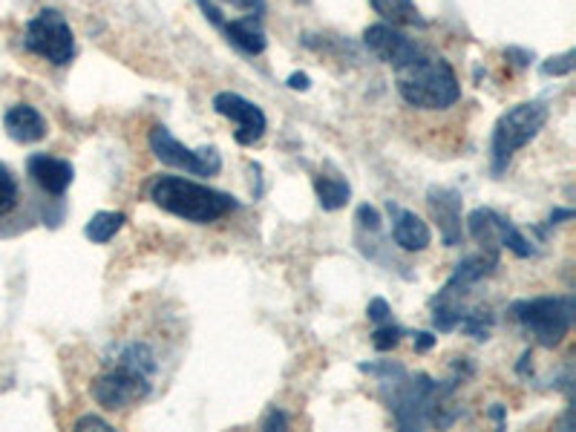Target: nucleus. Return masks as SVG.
<instances>
[{"label": "nucleus", "mask_w": 576, "mask_h": 432, "mask_svg": "<svg viewBox=\"0 0 576 432\" xmlns=\"http://www.w3.org/2000/svg\"><path fill=\"white\" fill-rule=\"evenodd\" d=\"M360 372L381 378L387 389H392L389 395V410L395 418L398 430H430V426H450L455 424V418L461 410H455L450 403V395L455 392V383L432 381L430 374L418 372L410 374L398 363H360Z\"/></svg>", "instance_id": "1"}, {"label": "nucleus", "mask_w": 576, "mask_h": 432, "mask_svg": "<svg viewBox=\"0 0 576 432\" xmlns=\"http://www.w3.org/2000/svg\"><path fill=\"white\" fill-rule=\"evenodd\" d=\"M153 374H156V354H153L151 346L127 343L124 349H119L107 372L95 378L90 395L99 407L110 412L127 410V407L151 395Z\"/></svg>", "instance_id": "2"}, {"label": "nucleus", "mask_w": 576, "mask_h": 432, "mask_svg": "<svg viewBox=\"0 0 576 432\" xmlns=\"http://www.w3.org/2000/svg\"><path fill=\"white\" fill-rule=\"evenodd\" d=\"M401 99L418 110H446L461 99V84L450 61L430 52H418L410 64L395 70Z\"/></svg>", "instance_id": "3"}, {"label": "nucleus", "mask_w": 576, "mask_h": 432, "mask_svg": "<svg viewBox=\"0 0 576 432\" xmlns=\"http://www.w3.org/2000/svg\"><path fill=\"white\" fill-rule=\"evenodd\" d=\"M151 199L167 214L194 225H210L239 208V202L230 194L182 176H158L151 185Z\"/></svg>", "instance_id": "4"}, {"label": "nucleus", "mask_w": 576, "mask_h": 432, "mask_svg": "<svg viewBox=\"0 0 576 432\" xmlns=\"http://www.w3.org/2000/svg\"><path fill=\"white\" fill-rule=\"evenodd\" d=\"M551 119V107L545 101H522L502 115L493 127V142H490V162H493V176H502L511 165L516 151L539 136L542 127Z\"/></svg>", "instance_id": "5"}, {"label": "nucleus", "mask_w": 576, "mask_h": 432, "mask_svg": "<svg viewBox=\"0 0 576 432\" xmlns=\"http://www.w3.org/2000/svg\"><path fill=\"white\" fill-rule=\"evenodd\" d=\"M511 315L522 329L531 331L542 349H556L574 326L576 302L574 297H533L513 302Z\"/></svg>", "instance_id": "6"}, {"label": "nucleus", "mask_w": 576, "mask_h": 432, "mask_svg": "<svg viewBox=\"0 0 576 432\" xmlns=\"http://www.w3.org/2000/svg\"><path fill=\"white\" fill-rule=\"evenodd\" d=\"M23 47L32 55L43 58L55 66L70 64L75 58V35L64 14L58 9H41V12L23 29Z\"/></svg>", "instance_id": "7"}, {"label": "nucleus", "mask_w": 576, "mask_h": 432, "mask_svg": "<svg viewBox=\"0 0 576 432\" xmlns=\"http://www.w3.org/2000/svg\"><path fill=\"white\" fill-rule=\"evenodd\" d=\"M153 156L167 167H176V171H185L191 176H216L223 171V156L216 147H199V151H191L179 138L173 136L165 124H156L147 136Z\"/></svg>", "instance_id": "8"}, {"label": "nucleus", "mask_w": 576, "mask_h": 432, "mask_svg": "<svg viewBox=\"0 0 576 432\" xmlns=\"http://www.w3.org/2000/svg\"><path fill=\"white\" fill-rule=\"evenodd\" d=\"M210 104H214L216 113L237 124L234 138H237V144H243V147H251L254 142H259V138L266 136L268 119L254 101L243 99L239 93H216Z\"/></svg>", "instance_id": "9"}, {"label": "nucleus", "mask_w": 576, "mask_h": 432, "mask_svg": "<svg viewBox=\"0 0 576 432\" xmlns=\"http://www.w3.org/2000/svg\"><path fill=\"white\" fill-rule=\"evenodd\" d=\"M363 43H367V50L372 52L378 61L389 64L392 70L410 64L412 58L421 52V47H418L412 38L403 35L401 29L392 27V23H374V27H369L367 32H363Z\"/></svg>", "instance_id": "10"}, {"label": "nucleus", "mask_w": 576, "mask_h": 432, "mask_svg": "<svg viewBox=\"0 0 576 432\" xmlns=\"http://www.w3.org/2000/svg\"><path fill=\"white\" fill-rule=\"evenodd\" d=\"M426 205H430L432 219L439 223L441 243L446 248H455L464 239V219H461V208H464V199L455 187L432 185L426 191Z\"/></svg>", "instance_id": "11"}, {"label": "nucleus", "mask_w": 576, "mask_h": 432, "mask_svg": "<svg viewBox=\"0 0 576 432\" xmlns=\"http://www.w3.org/2000/svg\"><path fill=\"white\" fill-rule=\"evenodd\" d=\"M27 173L29 179L41 187L43 194L50 196H64L66 187L75 179V167L66 158L50 156V153H32L27 158Z\"/></svg>", "instance_id": "12"}, {"label": "nucleus", "mask_w": 576, "mask_h": 432, "mask_svg": "<svg viewBox=\"0 0 576 432\" xmlns=\"http://www.w3.org/2000/svg\"><path fill=\"white\" fill-rule=\"evenodd\" d=\"M389 214H392V239H395L398 248H403V251L410 254L426 251V248H430L432 230L415 210L398 208V205L389 202Z\"/></svg>", "instance_id": "13"}, {"label": "nucleus", "mask_w": 576, "mask_h": 432, "mask_svg": "<svg viewBox=\"0 0 576 432\" xmlns=\"http://www.w3.org/2000/svg\"><path fill=\"white\" fill-rule=\"evenodd\" d=\"M3 127H7V136L18 144H35L50 133L47 119L32 104H12L3 115Z\"/></svg>", "instance_id": "14"}, {"label": "nucleus", "mask_w": 576, "mask_h": 432, "mask_svg": "<svg viewBox=\"0 0 576 432\" xmlns=\"http://www.w3.org/2000/svg\"><path fill=\"white\" fill-rule=\"evenodd\" d=\"M223 32L245 55H259L268 47L266 29L259 23V14H245V18H237V21H225Z\"/></svg>", "instance_id": "15"}, {"label": "nucleus", "mask_w": 576, "mask_h": 432, "mask_svg": "<svg viewBox=\"0 0 576 432\" xmlns=\"http://www.w3.org/2000/svg\"><path fill=\"white\" fill-rule=\"evenodd\" d=\"M372 9L383 18V23L392 27H418L424 29L426 21L421 9L415 7V0H369Z\"/></svg>", "instance_id": "16"}, {"label": "nucleus", "mask_w": 576, "mask_h": 432, "mask_svg": "<svg viewBox=\"0 0 576 432\" xmlns=\"http://www.w3.org/2000/svg\"><path fill=\"white\" fill-rule=\"evenodd\" d=\"M124 223H127V216L122 210H99L84 225V237L95 245H104L124 228Z\"/></svg>", "instance_id": "17"}, {"label": "nucleus", "mask_w": 576, "mask_h": 432, "mask_svg": "<svg viewBox=\"0 0 576 432\" xmlns=\"http://www.w3.org/2000/svg\"><path fill=\"white\" fill-rule=\"evenodd\" d=\"M315 194L323 210H340L346 208V202L352 199V187L346 185L338 176H315Z\"/></svg>", "instance_id": "18"}, {"label": "nucleus", "mask_w": 576, "mask_h": 432, "mask_svg": "<svg viewBox=\"0 0 576 432\" xmlns=\"http://www.w3.org/2000/svg\"><path fill=\"white\" fill-rule=\"evenodd\" d=\"M496 243H498V248H507V251L516 254L518 259H527L536 254V248H533L531 239H527L525 234H522V230H518L516 225H513L511 219L502 214H496Z\"/></svg>", "instance_id": "19"}, {"label": "nucleus", "mask_w": 576, "mask_h": 432, "mask_svg": "<svg viewBox=\"0 0 576 432\" xmlns=\"http://www.w3.org/2000/svg\"><path fill=\"white\" fill-rule=\"evenodd\" d=\"M459 329L475 340H487L493 331V315L487 309H467V315L461 317Z\"/></svg>", "instance_id": "20"}, {"label": "nucleus", "mask_w": 576, "mask_h": 432, "mask_svg": "<svg viewBox=\"0 0 576 432\" xmlns=\"http://www.w3.org/2000/svg\"><path fill=\"white\" fill-rule=\"evenodd\" d=\"M21 202V187H18V179L14 173L9 171L3 162H0V216H9Z\"/></svg>", "instance_id": "21"}, {"label": "nucleus", "mask_w": 576, "mask_h": 432, "mask_svg": "<svg viewBox=\"0 0 576 432\" xmlns=\"http://www.w3.org/2000/svg\"><path fill=\"white\" fill-rule=\"evenodd\" d=\"M401 338H407V329H401V326L389 320V323H381L372 331V346L378 352H389V349H395L401 343Z\"/></svg>", "instance_id": "22"}, {"label": "nucleus", "mask_w": 576, "mask_h": 432, "mask_svg": "<svg viewBox=\"0 0 576 432\" xmlns=\"http://www.w3.org/2000/svg\"><path fill=\"white\" fill-rule=\"evenodd\" d=\"M576 66V52L568 50L562 52V55H554L547 58V61H542V75H547V79H562V75H570Z\"/></svg>", "instance_id": "23"}, {"label": "nucleus", "mask_w": 576, "mask_h": 432, "mask_svg": "<svg viewBox=\"0 0 576 432\" xmlns=\"http://www.w3.org/2000/svg\"><path fill=\"white\" fill-rule=\"evenodd\" d=\"M354 223L360 230H369V234H378L381 230V214L372 205H360L358 214H354Z\"/></svg>", "instance_id": "24"}, {"label": "nucleus", "mask_w": 576, "mask_h": 432, "mask_svg": "<svg viewBox=\"0 0 576 432\" xmlns=\"http://www.w3.org/2000/svg\"><path fill=\"white\" fill-rule=\"evenodd\" d=\"M367 315H369V320H372L374 326L389 323V320H392V309H389V302L383 300V297H374V300H369Z\"/></svg>", "instance_id": "25"}, {"label": "nucleus", "mask_w": 576, "mask_h": 432, "mask_svg": "<svg viewBox=\"0 0 576 432\" xmlns=\"http://www.w3.org/2000/svg\"><path fill=\"white\" fill-rule=\"evenodd\" d=\"M72 430H79V432H84V430L107 432V430H113V426H110V421H104V418H101V415H93V412H90V415H81L79 421H75V426H72Z\"/></svg>", "instance_id": "26"}, {"label": "nucleus", "mask_w": 576, "mask_h": 432, "mask_svg": "<svg viewBox=\"0 0 576 432\" xmlns=\"http://www.w3.org/2000/svg\"><path fill=\"white\" fill-rule=\"evenodd\" d=\"M259 426H263V430H288V415L282 410H277V407H271Z\"/></svg>", "instance_id": "27"}, {"label": "nucleus", "mask_w": 576, "mask_h": 432, "mask_svg": "<svg viewBox=\"0 0 576 432\" xmlns=\"http://www.w3.org/2000/svg\"><path fill=\"white\" fill-rule=\"evenodd\" d=\"M196 3H199L202 14H205V18H208V21L214 23L216 29H223V27H225V14H223V9L216 7L214 0H196Z\"/></svg>", "instance_id": "28"}, {"label": "nucleus", "mask_w": 576, "mask_h": 432, "mask_svg": "<svg viewBox=\"0 0 576 432\" xmlns=\"http://www.w3.org/2000/svg\"><path fill=\"white\" fill-rule=\"evenodd\" d=\"M223 3H230V7L243 9L248 14H259V18L266 14V0H223Z\"/></svg>", "instance_id": "29"}, {"label": "nucleus", "mask_w": 576, "mask_h": 432, "mask_svg": "<svg viewBox=\"0 0 576 432\" xmlns=\"http://www.w3.org/2000/svg\"><path fill=\"white\" fill-rule=\"evenodd\" d=\"M504 58H507V61H513L516 66H527L533 61V52L518 50V47H507V50H504Z\"/></svg>", "instance_id": "30"}, {"label": "nucleus", "mask_w": 576, "mask_h": 432, "mask_svg": "<svg viewBox=\"0 0 576 432\" xmlns=\"http://www.w3.org/2000/svg\"><path fill=\"white\" fill-rule=\"evenodd\" d=\"M286 84H288V90H300V93H306V90L311 86V79L306 75V72H291Z\"/></svg>", "instance_id": "31"}, {"label": "nucleus", "mask_w": 576, "mask_h": 432, "mask_svg": "<svg viewBox=\"0 0 576 432\" xmlns=\"http://www.w3.org/2000/svg\"><path fill=\"white\" fill-rule=\"evenodd\" d=\"M562 219H574V210H570V208H556L554 214L547 216V225H545V228L539 230V234H545L547 228H554V225H559Z\"/></svg>", "instance_id": "32"}, {"label": "nucleus", "mask_w": 576, "mask_h": 432, "mask_svg": "<svg viewBox=\"0 0 576 432\" xmlns=\"http://www.w3.org/2000/svg\"><path fill=\"white\" fill-rule=\"evenodd\" d=\"M432 346H435V335H430V331H415V352H430Z\"/></svg>", "instance_id": "33"}, {"label": "nucleus", "mask_w": 576, "mask_h": 432, "mask_svg": "<svg viewBox=\"0 0 576 432\" xmlns=\"http://www.w3.org/2000/svg\"><path fill=\"white\" fill-rule=\"evenodd\" d=\"M490 415L496 418V424H498V426H504V407H502V403H496V407L490 410Z\"/></svg>", "instance_id": "34"}]
</instances>
